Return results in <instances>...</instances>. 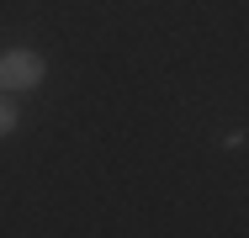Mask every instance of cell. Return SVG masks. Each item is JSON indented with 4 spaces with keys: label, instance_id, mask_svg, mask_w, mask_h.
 I'll use <instances>...</instances> for the list:
<instances>
[{
    "label": "cell",
    "instance_id": "obj_2",
    "mask_svg": "<svg viewBox=\"0 0 249 238\" xmlns=\"http://www.w3.org/2000/svg\"><path fill=\"white\" fill-rule=\"evenodd\" d=\"M16 127H21V111H16V101H11V95L0 90V138H5V133H16Z\"/></svg>",
    "mask_w": 249,
    "mask_h": 238
},
{
    "label": "cell",
    "instance_id": "obj_1",
    "mask_svg": "<svg viewBox=\"0 0 249 238\" xmlns=\"http://www.w3.org/2000/svg\"><path fill=\"white\" fill-rule=\"evenodd\" d=\"M48 80V58L37 48H5L0 53V90L16 95V90H37Z\"/></svg>",
    "mask_w": 249,
    "mask_h": 238
}]
</instances>
